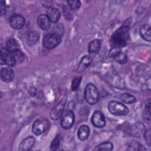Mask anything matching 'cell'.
Listing matches in <instances>:
<instances>
[{"label":"cell","instance_id":"14","mask_svg":"<svg viewBox=\"0 0 151 151\" xmlns=\"http://www.w3.org/2000/svg\"><path fill=\"white\" fill-rule=\"evenodd\" d=\"M46 15L50 19L51 22L56 23L58 21L60 18L61 13L57 8L51 7L48 8V9L47 10Z\"/></svg>","mask_w":151,"mask_h":151},{"label":"cell","instance_id":"24","mask_svg":"<svg viewBox=\"0 0 151 151\" xmlns=\"http://www.w3.org/2000/svg\"><path fill=\"white\" fill-rule=\"evenodd\" d=\"M81 79H82V77L80 76H77L74 78V79L72 81L71 86V88L73 91H76L77 90L81 81Z\"/></svg>","mask_w":151,"mask_h":151},{"label":"cell","instance_id":"17","mask_svg":"<svg viewBox=\"0 0 151 151\" xmlns=\"http://www.w3.org/2000/svg\"><path fill=\"white\" fill-rule=\"evenodd\" d=\"M90 134V129L87 125H81L77 132V136L81 140H86Z\"/></svg>","mask_w":151,"mask_h":151},{"label":"cell","instance_id":"28","mask_svg":"<svg viewBox=\"0 0 151 151\" xmlns=\"http://www.w3.org/2000/svg\"><path fill=\"white\" fill-rule=\"evenodd\" d=\"M128 150H145L143 146L140 145L137 142H134L130 143L129 145V147L127 149Z\"/></svg>","mask_w":151,"mask_h":151},{"label":"cell","instance_id":"23","mask_svg":"<svg viewBox=\"0 0 151 151\" xmlns=\"http://www.w3.org/2000/svg\"><path fill=\"white\" fill-rule=\"evenodd\" d=\"M113 144L109 142H105L97 145L94 150H107L110 151L113 149Z\"/></svg>","mask_w":151,"mask_h":151},{"label":"cell","instance_id":"32","mask_svg":"<svg viewBox=\"0 0 151 151\" xmlns=\"http://www.w3.org/2000/svg\"><path fill=\"white\" fill-rule=\"evenodd\" d=\"M0 9H1V15H3L6 12V5H5V3L4 1L1 2Z\"/></svg>","mask_w":151,"mask_h":151},{"label":"cell","instance_id":"5","mask_svg":"<svg viewBox=\"0 0 151 151\" xmlns=\"http://www.w3.org/2000/svg\"><path fill=\"white\" fill-rule=\"evenodd\" d=\"M65 103V100L63 99L52 109L50 112V117L52 120H57L61 118L64 110Z\"/></svg>","mask_w":151,"mask_h":151},{"label":"cell","instance_id":"22","mask_svg":"<svg viewBox=\"0 0 151 151\" xmlns=\"http://www.w3.org/2000/svg\"><path fill=\"white\" fill-rule=\"evenodd\" d=\"M120 99L121 100L127 104H131L133 103L136 101V98L133 95L129 94V93H123L120 95Z\"/></svg>","mask_w":151,"mask_h":151},{"label":"cell","instance_id":"6","mask_svg":"<svg viewBox=\"0 0 151 151\" xmlns=\"http://www.w3.org/2000/svg\"><path fill=\"white\" fill-rule=\"evenodd\" d=\"M74 122V114L71 110H67L61 120V126L64 129L72 127Z\"/></svg>","mask_w":151,"mask_h":151},{"label":"cell","instance_id":"31","mask_svg":"<svg viewBox=\"0 0 151 151\" xmlns=\"http://www.w3.org/2000/svg\"><path fill=\"white\" fill-rule=\"evenodd\" d=\"M143 136H144L145 140H146L147 145H150V129H147L144 131Z\"/></svg>","mask_w":151,"mask_h":151},{"label":"cell","instance_id":"29","mask_svg":"<svg viewBox=\"0 0 151 151\" xmlns=\"http://www.w3.org/2000/svg\"><path fill=\"white\" fill-rule=\"evenodd\" d=\"M115 60L119 63L120 64H124L127 61V56L126 55L122 52V51L114 57Z\"/></svg>","mask_w":151,"mask_h":151},{"label":"cell","instance_id":"21","mask_svg":"<svg viewBox=\"0 0 151 151\" xmlns=\"http://www.w3.org/2000/svg\"><path fill=\"white\" fill-rule=\"evenodd\" d=\"M39 40V35L35 31H31L27 36V42L29 45L35 44Z\"/></svg>","mask_w":151,"mask_h":151},{"label":"cell","instance_id":"9","mask_svg":"<svg viewBox=\"0 0 151 151\" xmlns=\"http://www.w3.org/2000/svg\"><path fill=\"white\" fill-rule=\"evenodd\" d=\"M1 61L4 63L9 67L14 66L16 64V61L13 55V54L9 51L6 48L1 49Z\"/></svg>","mask_w":151,"mask_h":151},{"label":"cell","instance_id":"8","mask_svg":"<svg viewBox=\"0 0 151 151\" xmlns=\"http://www.w3.org/2000/svg\"><path fill=\"white\" fill-rule=\"evenodd\" d=\"M9 23L12 28L19 29L25 25V18L22 15L15 14L10 17Z\"/></svg>","mask_w":151,"mask_h":151},{"label":"cell","instance_id":"25","mask_svg":"<svg viewBox=\"0 0 151 151\" xmlns=\"http://www.w3.org/2000/svg\"><path fill=\"white\" fill-rule=\"evenodd\" d=\"M67 3L69 7L73 10H77L81 6V2L78 0H70Z\"/></svg>","mask_w":151,"mask_h":151},{"label":"cell","instance_id":"20","mask_svg":"<svg viewBox=\"0 0 151 151\" xmlns=\"http://www.w3.org/2000/svg\"><path fill=\"white\" fill-rule=\"evenodd\" d=\"M101 41L99 40H93L88 45V52L91 54H97L100 48Z\"/></svg>","mask_w":151,"mask_h":151},{"label":"cell","instance_id":"30","mask_svg":"<svg viewBox=\"0 0 151 151\" xmlns=\"http://www.w3.org/2000/svg\"><path fill=\"white\" fill-rule=\"evenodd\" d=\"M121 52V50L120 48L119 47H112L111 49L110 50L109 53V55L110 57H115L116 56H117L120 52Z\"/></svg>","mask_w":151,"mask_h":151},{"label":"cell","instance_id":"19","mask_svg":"<svg viewBox=\"0 0 151 151\" xmlns=\"http://www.w3.org/2000/svg\"><path fill=\"white\" fill-rule=\"evenodd\" d=\"M6 48L12 53L19 50V44L15 38H11L6 42Z\"/></svg>","mask_w":151,"mask_h":151},{"label":"cell","instance_id":"11","mask_svg":"<svg viewBox=\"0 0 151 151\" xmlns=\"http://www.w3.org/2000/svg\"><path fill=\"white\" fill-rule=\"evenodd\" d=\"M38 26L43 31L48 30L51 26V21L46 14L40 15L37 20Z\"/></svg>","mask_w":151,"mask_h":151},{"label":"cell","instance_id":"3","mask_svg":"<svg viewBox=\"0 0 151 151\" xmlns=\"http://www.w3.org/2000/svg\"><path fill=\"white\" fill-rule=\"evenodd\" d=\"M61 37L56 33L45 34L42 40V45L47 49H53L61 41Z\"/></svg>","mask_w":151,"mask_h":151},{"label":"cell","instance_id":"26","mask_svg":"<svg viewBox=\"0 0 151 151\" xmlns=\"http://www.w3.org/2000/svg\"><path fill=\"white\" fill-rule=\"evenodd\" d=\"M12 54L15 58L16 63H21L24 60V54L19 50L12 52Z\"/></svg>","mask_w":151,"mask_h":151},{"label":"cell","instance_id":"16","mask_svg":"<svg viewBox=\"0 0 151 151\" xmlns=\"http://www.w3.org/2000/svg\"><path fill=\"white\" fill-rule=\"evenodd\" d=\"M144 127H145L144 125L142 123H138L134 124L130 128V133L132 136L139 137L141 136V134L143 133L145 131Z\"/></svg>","mask_w":151,"mask_h":151},{"label":"cell","instance_id":"1","mask_svg":"<svg viewBox=\"0 0 151 151\" xmlns=\"http://www.w3.org/2000/svg\"><path fill=\"white\" fill-rule=\"evenodd\" d=\"M130 22L126 20L125 22L118 28L112 35L110 44L113 47H122L127 44L129 39V29Z\"/></svg>","mask_w":151,"mask_h":151},{"label":"cell","instance_id":"2","mask_svg":"<svg viewBox=\"0 0 151 151\" xmlns=\"http://www.w3.org/2000/svg\"><path fill=\"white\" fill-rule=\"evenodd\" d=\"M84 97L87 102L90 104H94L99 101L100 97L99 92L93 84L89 83L86 86Z\"/></svg>","mask_w":151,"mask_h":151},{"label":"cell","instance_id":"10","mask_svg":"<svg viewBox=\"0 0 151 151\" xmlns=\"http://www.w3.org/2000/svg\"><path fill=\"white\" fill-rule=\"evenodd\" d=\"M91 123L96 127L101 128L106 125V120L103 114L99 111H95L91 116Z\"/></svg>","mask_w":151,"mask_h":151},{"label":"cell","instance_id":"18","mask_svg":"<svg viewBox=\"0 0 151 151\" xmlns=\"http://www.w3.org/2000/svg\"><path fill=\"white\" fill-rule=\"evenodd\" d=\"M150 27L149 25H144L140 29V35L141 37L146 41L150 42L151 40Z\"/></svg>","mask_w":151,"mask_h":151},{"label":"cell","instance_id":"27","mask_svg":"<svg viewBox=\"0 0 151 151\" xmlns=\"http://www.w3.org/2000/svg\"><path fill=\"white\" fill-rule=\"evenodd\" d=\"M60 144V137L59 135H57L55 136V137L54 139L52 140L51 146H50V149L52 150H55L58 149Z\"/></svg>","mask_w":151,"mask_h":151},{"label":"cell","instance_id":"13","mask_svg":"<svg viewBox=\"0 0 151 151\" xmlns=\"http://www.w3.org/2000/svg\"><path fill=\"white\" fill-rule=\"evenodd\" d=\"M1 78L5 83H10L14 78V73L10 67H4L1 71Z\"/></svg>","mask_w":151,"mask_h":151},{"label":"cell","instance_id":"15","mask_svg":"<svg viewBox=\"0 0 151 151\" xmlns=\"http://www.w3.org/2000/svg\"><path fill=\"white\" fill-rule=\"evenodd\" d=\"M93 61V58L88 55H85L83 56L80 63L79 64L77 67V71L78 73H81L83 71H84L92 63Z\"/></svg>","mask_w":151,"mask_h":151},{"label":"cell","instance_id":"12","mask_svg":"<svg viewBox=\"0 0 151 151\" xmlns=\"http://www.w3.org/2000/svg\"><path fill=\"white\" fill-rule=\"evenodd\" d=\"M35 139L33 136H28L24 139L20 143L18 150L21 151L29 150L34 145Z\"/></svg>","mask_w":151,"mask_h":151},{"label":"cell","instance_id":"7","mask_svg":"<svg viewBox=\"0 0 151 151\" xmlns=\"http://www.w3.org/2000/svg\"><path fill=\"white\" fill-rule=\"evenodd\" d=\"M48 122L45 119H38L32 124V130L35 135H40L44 132L48 127Z\"/></svg>","mask_w":151,"mask_h":151},{"label":"cell","instance_id":"4","mask_svg":"<svg viewBox=\"0 0 151 151\" xmlns=\"http://www.w3.org/2000/svg\"><path fill=\"white\" fill-rule=\"evenodd\" d=\"M108 110L110 113L115 116H126L129 113L128 108L117 101H111L108 104Z\"/></svg>","mask_w":151,"mask_h":151}]
</instances>
